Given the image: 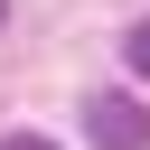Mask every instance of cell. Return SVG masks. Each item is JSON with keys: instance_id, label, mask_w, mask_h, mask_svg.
I'll use <instances>...</instances> for the list:
<instances>
[{"instance_id": "obj_4", "label": "cell", "mask_w": 150, "mask_h": 150, "mask_svg": "<svg viewBox=\"0 0 150 150\" xmlns=\"http://www.w3.org/2000/svg\"><path fill=\"white\" fill-rule=\"evenodd\" d=\"M0 19H9V0H0Z\"/></svg>"}, {"instance_id": "obj_2", "label": "cell", "mask_w": 150, "mask_h": 150, "mask_svg": "<svg viewBox=\"0 0 150 150\" xmlns=\"http://www.w3.org/2000/svg\"><path fill=\"white\" fill-rule=\"evenodd\" d=\"M122 56H131V75L150 84V19H131V28H122Z\"/></svg>"}, {"instance_id": "obj_1", "label": "cell", "mask_w": 150, "mask_h": 150, "mask_svg": "<svg viewBox=\"0 0 150 150\" xmlns=\"http://www.w3.org/2000/svg\"><path fill=\"white\" fill-rule=\"evenodd\" d=\"M84 131H94V150H150V103L94 94V103H84Z\"/></svg>"}, {"instance_id": "obj_3", "label": "cell", "mask_w": 150, "mask_h": 150, "mask_svg": "<svg viewBox=\"0 0 150 150\" xmlns=\"http://www.w3.org/2000/svg\"><path fill=\"white\" fill-rule=\"evenodd\" d=\"M0 150H56V141H47V131H9Z\"/></svg>"}]
</instances>
